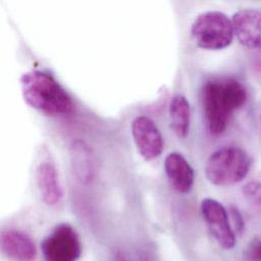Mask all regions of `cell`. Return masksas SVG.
<instances>
[{"mask_svg":"<svg viewBox=\"0 0 261 261\" xmlns=\"http://www.w3.org/2000/svg\"><path fill=\"white\" fill-rule=\"evenodd\" d=\"M201 100L207 129L213 135H221L228 128L234 114L245 105L247 91L235 79H214L203 86Z\"/></svg>","mask_w":261,"mask_h":261,"instance_id":"cell-1","label":"cell"},{"mask_svg":"<svg viewBox=\"0 0 261 261\" xmlns=\"http://www.w3.org/2000/svg\"><path fill=\"white\" fill-rule=\"evenodd\" d=\"M20 86L25 103L46 115H66L73 110V103L67 92L44 71L32 70L23 73Z\"/></svg>","mask_w":261,"mask_h":261,"instance_id":"cell-2","label":"cell"},{"mask_svg":"<svg viewBox=\"0 0 261 261\" xmlns=\"http://www.w3.org/2000/svg\"><path fill=\"white\" fill-rule=\"evenodd\" d=\"M251 168L248 153L239 147H225L214 152L205 166L208 181L217 186H230L244 180Z\"/></svg>","mask_w":261,"mask_h":261,"instance_id":"cell-3","label":"cell"},{"mask_svg":"<svg viewBox=\"0 0 261 261\" xmlns=\"http://www.w3.org/2000/svg\"><path fill=\"white\" fill-rule=\"evenodd\" d=\"M196 45L205 50H221L230 46L234 39L232 20L221 11H206L199 14L191 27Z\"/></svg>","mask_w":261,"mask_h":261,"instance_id":"cell-4","label":"cell"},{"mask_svg":"<svg viewBox=\"0 0 261 261\" xmlns=\"http://www.w3.org/2000/svg\"><path fill=\"white\" fill-rule=\"evenodd\" d=\"M44 261H77L82 243L76 231L68 224L58 225L42 242Z\"/></svg>","mask_w":261,"mask_h":261,"instance_id":"cell-5","label":"cell"},{"mask_svg":"<svg viewBox=\"0 0 261 261\" xmlns=\"http://www.w3.org/2000/svg\"><path fill=\"white\" fill-rule=\"evenodd\" d=\"M201 214L207 228L218 244L227 250L235 247L236 234L230 223L228 211L216 199L205 198L201 202Z\"/></svg>","mask_w":261,"mask_h":261,"instance_id":"cell-6","label":"cell"},{"mask_svg":"<svg viewBox=\"0 0 261 261\" xmlns=\"http://www.w3.org/2000/svg\"><path fill=\"white\" fill-rule=\"evenodd\" d=\"M132 136L138 152L145 161L156 159L163 151L164 139L154 122L145 116H138L132 122Z\"/></svg>","mask_w":261,"mask_h":261,"instance_id":"cell-7","label":"cell"},{"mask_svg":"<svg viewBox=\"0 0 261 261\" xmlns=\"http://www.w3.org/2000/svg\"><path fill=\"white\" fill-rule=\"evenodd\" d=\"M239 42L250 49L261 48V10L242 9L232 18Z\"/></svg>","mask_w":261,"mask_h":261,"instance_id":"cell-8","label":"cell"},{"mask_svg":"<svg viewBox=\"0 0 261 261\" xmlns=\"http://www.w3.org/2000/svg\"><path fill=\"white\" fill-rule=\"evenodd\" d=\"M70 163L73 174L84 184L91 183L97 173V160L91 146L82 139L70 145Z\"/></svg>","mask_w":261,"mask_h":261,"instance_id":"cell-9","label":"cell"},{"mask_svg":"<svg viewBox=\"0 0 261 261\" xmlns=\"http://www.w3.org/2000/svg\"><path fill=\"white\" fill-rule=\"evenodd\" d=\"M165 171L173 188L179 193H188L194 183V171L189 162L179 152L168 154Z\"/></svg>","mask_w":261,"mask_h":261,"instance_id":"cell-10","label":"cell"},{"mask_svg":"<svg viewBox=\"0 0 261 261\" xmlns=\"http://www.w3.org/2000/svg\"><path fill=\"white\" fill-rule=\"evenodd\" d=\"M1 249L3 253L14 261H34L37 249L34 241L24 233L8 230L1 234Z\"/></svg>","mask_w":261,"mask_h":261,"instance_id":"cell-11","label":"cell"},{"mask_svg":"<svg viewBox=\"0 0 261 261\" xmlns=\"http://www.w3.org/2000/svg\"><path fill=\"white\" fill-rule=\"evenodd\" d=\"M37 184L44 202L48 205L58 204L63 196L56 168L50 163H43L37 169Z\"/></svg>","mask_w":261,"mask_h":261,"instance_id":"cell-12","label":"cell"},{"mask_svg":"<svg viewBox=\"0 0 261 261\" xmlns=\"http://www.w3.org/2000/svg\"><path fill=\"white\" fill-rule=\"evenodd\" d=\"M190 105L184 96L173 97L170 104L171 126L181 138H185L190 127Z\"/></svg>","mask_w":261,"mask_h":261,"instance_id":"cell-13","label":"cell"},{"mask_svg":"<svg viewBox=\"0 0 261 261\" xmlns=\"http://www.w3.org/2000/svg\"><path fill=\"white\" fill-rule=\"evenodd\" d=\"M243 195L248 202L253 205L261 206V182L254 180L248 182L243 187Z\"/></svg>","mask_w":261,"mask_h":261,"instance_id":"cell-14","label":"cell"},{"mask_svg":"<svg viewBox=\"0 0 261 261\" xmlns=\"http://www.w3.org/2000/svg\"><path fill=\"white\" fill-rule=\"evenodd\" d=\"M229 218H230V223L232 225V228L235 232V234H241L244 231V220L242 215L240 214L239 210L235 206H230L229 208Z\"/></svg>","mask_w":261,"mask_h":261,"instance_id":"cell-15","label":"cell"},{"mask_svg":"<svg viewBox=\"0 0 261 261\" xmlns=\"http://www.w3.org/2000/svg\"><path fill=\"white\" fill-rule=\"evenodd\" d=\"M245 257L248 261H261L260 238H256L251 241L245 251Z\"/></svg>","mask_w":261,"mask_h":261,"instance_id":"cell-16","label":"cell"},{"mask_svg":"<svg viewBox=\"0 0 261 261\" xmlns=\"http://www.w3.org/2000/svg\"><path fill=\"white\" fill-rule=\"evenodd\" d=\"M113 261H128V259L122 250L117 249L114 251Z\"/></svg>","mask_w":261,"mask_h":261,"instance_id":"cell-17","label":"cell"},{"mask_svg":"<svg viewBox=\"0 0 261 261\" xmlns=\"http://www.w3.org/2000/svg\"><path fill=\"white\" fill-rule=\"evenodd\" d=\"M140 261H152V259L150 258V256H149L148 254H146V252H143V253L141 254Z\"/></svg>","mask_w":261,"mask_h":261,"instance_id":"cell-18","label":"cell"},{"mask_svg":"<svg viewBox=\"0 0 261 261\" xmlns=\"http://www.w3.org/2000/svg\"><path fill=\"white\" fill-rule=\"evenodd\" d=\"M259 120H260V132H261V112H260V116H259Z\"/></svg>","mask_w":261,"mask_h":261,"instance_id":"cell-19","label":"cell"}]
</instances>
